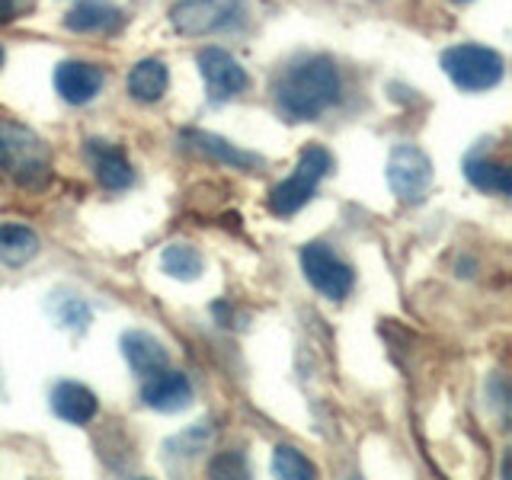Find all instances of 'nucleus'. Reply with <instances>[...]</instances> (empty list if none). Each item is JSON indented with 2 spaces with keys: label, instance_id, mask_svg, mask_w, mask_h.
I'll return each instance as SVG.
<instances>
[{
  "label": "nucleus",
  "instance_id": "obj_1",
  "mask_svg": "<svg viewBox=\"0 0 512 480\" xmlns=\"http://www.w3.org/2000/svg\"><path fill=\"white\" fill-rule=\"evenodd\" d=\"M272 96L285 122H314L340 100V71L327 55L298 58L276 77Z\"/></svg>",
  "mask_w": 512,
  "mask_h": 480
},
{
  "label": "nucleus",
  "instance_id": "obj_2",
  "mask_svg": "<svg viewBox=\"0 0 512 480\" xmlns=\"http://www.w3.org/2000/svg\"><path fill=\"white\" fill-rule=\"evenodd\" d=\"M0 170H7L20 186L39 189L52 176V160L42 138L13 119H0Z\"/></svg>",
  "mask_w": 512,
  "mask_h": 480
},
{
  "label": "nucleus",
  "instance_id": "obj_3",
  "mask_svg": "<svg viewBox=\"0 0 512 480\" xmlns=\"http://www.w3.org/2000/svg\"><path fill=\"white\" fill-rule=\"evenodd\" d=\"M330 170H333L330 151L320 148V144H308V148H304L301 157H298L295 173L288 176L285 183H279L276 189L269 192V212L279 215V218L295 215L298 208L308 205V199L314 196L317 183L324 180Z\"/></svg>",
  "mask_w": 512,
  "mask_h": 480
},
{
  "label": "nucleus",
  "instance_id": "obj_4",
  "mask_svg": "<svg viewBox=\"0 0 512 480\" xmlns=\"http://www.w3.org/2000/svg\"><path fill=\"white\" fill-rule=\"evenodd\" d=\"M442 71L448 74V80L458 87V90H468V93H480V90H490L503 80V55L493 52L487 45H455V48H445L442 52Z\"/></svg>",
  "mask_w": 512,
  "mask_h": 480
},
{
  "label": "nucleus",
  "instance_id": "obj_5",
  "mask_svg": "<svg viewBox=\"0 0 512 480\" xmlns=\"http://www.w3.org/2000/svg\"><path fill=\"white\" fill-rule=\"evenodd\" d=\"M388 183L394 196L407 205H420L432 186V164L416 144H397L388 157Z\"/></svg>",
  "mask_w": 512,
  "mask_h": 480
},
{
  "label": "nucleus",
  "instance_id": "obj_6",
  "mask_svg": "<svg viewBox=\"0 0 512 480\" xmlns=\"http://www.w3.org/2000/svg\"><path fill=\"white\" fill-rule=\"evenodd\" d=\"M301 272H304V279L330 301H343L352 292V285H356V272H352L327 244L301 247Z\"/></svg>",
  "mask_w": 512,
  "mask_h": 480
},
{
  "label": "nucleus",
  "instance_id": "obj_7",
  "mask_svg": "<svg viewBox=\"0 0 512 480\" xmlns=\"http://www.w3.org/2000/svg\"><path fill=\"white\" fill-rule=\"evenodd\" d=\"M196 61L205 80V93L212 103H228L234 96L244 93L250 84V77L240 68V61L231 58L228 52H221V48H202Z\"/></svg>",
  "mask_w": 512,
  "mask_h": 480
},
{
  "label": "nucleus",
  "instance_id": "obj_8",
  "mask_svg": "<svg viewBox=\"0 0 512 480\" xmlns=\"http://www.w3.org/2000/svg\"><path fill=\"white\" fill-rule=\"evenodd\" d=\"M240 7H244V0H189L170 13V20L183 36H205V32H215L237 20Z\"/></svg>",
  "mask_w": 512,
  "mask_h": 480
},
{
  "label": "nucleus",
  "instance_id": "obj_9",
  "mask_svg": "<svg viewBox=\"0 0 512 480\" xmlns=\"http://www.w3.org/2000/svg\"><path fill=\"white\" fill-rule=\"evenodd\" d=\"M103 68L87 61H64L55 71V90L61 93L64 103L71 106H84L90 100H96V93L103 90Z\"/></svg>",
  "mask_w": 512,
  "mask_h": 480
},
{
  "label": "nucleus",
  "instance_id": "obj_10",
  "mask_svg": "<svg viewBox=\"0 0 512 480\" xmlns=\"http://www.w3.org/2000/svg\"><path fill=\"white\" fill-rule=\"evenodd\" d=\"M141 400L157 413H176L192 404V384L183 372H157L144 381Z\"/></svg>",
  "mask_w": 512,
  "mask_h": 480
},
{
  "label": "nucleus",
  "instance_id": "obj_11",
  "mask_svg": "<svg viewBox=\"0 0 512 480\" xmlns=\"http://www.w3.org/2000/svg\"><path fill=\"white\" fill-rule=\"evenodd\" d=\"M87 157H90V167L96 173V180H100L106 189L119 192L125 186H132V180H135L132 164H128V157L116 148V144L87 141Z\"/></svg>",
  "mask_w": 512,
  "mask_h": 480
},
{
  "label": "nucleus",
  "instance_id": "obj_12",
  "mask_svg": "<svg viewBox=\"0 0 512 480\" xmlns=\"http://www.w3.org/2000/svg\"><path fill=\"white\" fill-rule=\"evenodd\" d=\"M122 356H125L128 368H132V372L141 375V378H151V375L164 372V368H167L164 343L154 340V336L144 333V330H128L122 336Z\"/></svg>",
  "mask_w": 512,
  "mask_h": 480
},
{
  "label": "nucleus",
  "instance_id": "obj_13",
  "mask_svg": "<svg viewBox=\"0 0 512 480\" xmlns=\"http://www.w3.org/2000/svg\"><path fill=\"white\" fill-rule=\"evenodd\" d=\"M183 144L189 151H196L202 157H212L218 164H228L234 170H250V167H260L263 157H256L250 151H240L237 144L224 141L218 135H208V132H183Z\"/></svg>",
  "mask_w": 512,
  "mask_h": 480
},
{
  "label": "nucleus",
  "instance_id": "obj_14",
  "mask_svg": "<svg viewBox=\"0 0 512 480\" xmlns=\"http://www.w3.org/2000/svg\"><path fill=\"white\" fill-rule=\"evenodd\" d=\"M125 23V16L109 0H80L77 7L68 10L64 26L71 32H116Z\"/></svg>",
  "mask_w": 512,
  "mask_h": 480
},
{
  "label": "nucleus",
  "instance_id": "obj_15",
  "mask_svg": "<svg viewBox=\"0 0 512 480\" xmlns=\"http://www.w3.org/2000/svg\"><path fill=\"white\" fill-rule=\"evenodd\" d=\"M52 410L61 416L64 423L84 426V423H90L93 416H96L100 404H96L93 391L84 388V384H77V381H61L58 388L52 391Z\"/></svg>",
  "mask_w": 512,
  "mask_h": 480
},
{
  "label": "nucleus",
  "instance_id": "obj_16",
  "mask_svg": "<svg viewBox=\"0 0 512 480\" xmlns=\"http://www.w3.org/2000/svg\"><path fill=\"white\" fill-rule=\"evenodd\" d=\"M167 84H170V74H167V64L160 58H144L135 64L132 74H128V93H132V100L138 103H157L160 96L167 93Z\"/></svg>",
  "mask_w": 512,
  "mask_h": 480
},
{
  "label": "nucleus",
  "instance_id": "obj_17",
  "mask_svg": "<svg viewBox=\"0 0 512 480\" xmlns=\"http://www.w3.org/2000/svg\"><path fill=\"white\" fill-rule=\"evenodd\" d=\"M39 253V234L26 224H0V263L26 266Z\"/></svg>",
  "mask_w": 512,
  "mask_h": 480
},
{
  "label": "nucleus",
  "instance_id": "obj_18",
  "mask_svg": "<svg viewBox=\"0 0 512 480\" xmlns=\"http://www.w3.org/2000/svg\"><path fill=\"white\" fill-rule=\"evenodd\" d=\"M464 176H468L471 186L480 192H496V196H509L512 192V170L506 164H496V160L471 157L468 164H464Z\"/></svg>",
  "mask_w": 512,
  "mask_h": 480
},
{
  "label": "nucleus",
  "instance_id": "obj_19",
  "mask_svg": "<svg viewBox=\"0 0 512 480\" xmlns=\"http://www.w3.org/2000/svg\"><path fill=\"white\" fill-rule=\"evenodd\" d=\"M160 266H164L167 276L192 282V279H199V272H202V253L189 244H170L164 256H160Z\"/></svg>",
  "mask_w": 512,
  "mask_h": 480
},
{
  "label": "nucleus",
  "instance_id": "obj_20",
  "mask_svg": "<svg viewBox=\"0 0 512 480\" xmlns=\"http://www.w3.org/2000/svg\"><path fill=\"white\" fill-rule=\"evenodd\" d=\"M272 474H276V477H285V480H308V477L317 474V468L298 452V448H292V445H279V448H276V455H272Z\"/></svg>",
  "mask_w": 512,
  "mask_h": 480
},
{
  "label": "nucleus",
  "instance_id": "obj_21",
  "mask_svg": "<svg viewBox=\"0 0 512 480\" xmlns=\"http://www.w3.org/2000/svg\"><path fill=\"white\" fill-rule=\"evenodd\" d=\"M55 314L61 320V327H68V330H84L90 324V311L80 298H64V304H58Z\"/></svg>",
  "mask_w": 512,
  "mask_h": 480
},
{
  "label": "nucleus",
  "instance_id": "obj_22",
  "mask_svg": "<svg viewBox=\"0 0 512 480\" xmlns=\"http://www.w3.org/2000/svg\"><path fill=\"white\" fill-rule=\"evenodd\" d=\"M212 477H244L247 474V461L240 452H221L212 464H208Z\"/></svg>",
  "mask_w": 512,
  "mask_h": 480
},
{
  "label": "nucleus",
  "instance_id": "obj_23",
  "mask_svg": "<svg viewBox=\"0 0 512 480\" xmlns=\"http://www.w3.org/2000/svg\"><path fill=\"white\" fill-rule=\"evenodd\" d=\"M13 13H16L13 0H0V23H10V20H13Z\"/></svg>",
  "mask_w": 512,
  "mask_h": 480
},
{
  "label": "nucleus",
  "instance_id": "obj_24",
  "mask_svg": "<svg viewBox=\"0 0 512 480\" xmlns=\"http://www.w3.org/2000/svg\"><path fill=\"white\" fill-rule=\"evenodd\" d=\"M452 4H468V0H452Z\"/></svg>",
  "mask_w": 512,
  "mask_h": 480
},
{
  "label": "nucleus",
  "instance_id": "obj_25",
  "mask_svg": "<svg viewBox=\"0 0 512 480\" xmlns=\"http://www.w3.org/2000/svg\"><path fill=\"white\" fill-rule=\"evenodd\" d=\"M0 64H4V52H0Z\"/></svg>",
  "mask_w": 512,
  "mask_h": 480
}]
</instances>
